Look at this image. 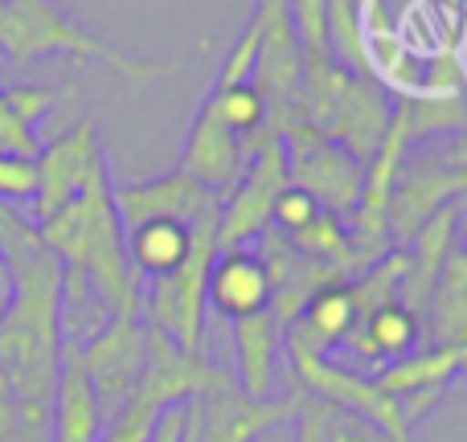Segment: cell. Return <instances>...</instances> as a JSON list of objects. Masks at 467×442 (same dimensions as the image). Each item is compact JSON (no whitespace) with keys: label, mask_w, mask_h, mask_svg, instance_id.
Masks as SVG:
<instances>
[{"label":"cell","mask_w":467,"mask_h":442,"mask_svg":"<svg viewBox=\"0 0 467 442\" xmlns=\"http://www.w3.org/2000/svg\"><path fill=\"white\" fill-rule=\"evenodd\" d=\"M37 238L66 271H78L90 283L95 299L111 315L119 312L140 315V287H144V279L136 274L128 246H123V225L115 218L107 169L95 172V180L62 213L41 221Z\"/></svg>","instance_id":"obj_1"},{"label":"cell","mask_w":467,"mask_h":442,"mask_svg":"<svg viewBox=\"0 0 467 442\" xmlns=\"http://www.w3.org/2000/svg\"><path fill=\"white\" fill-rule=\"evenodd\" d=\"M0 54L16 66L41 62V57L103 62L131 82H152L177 70V62H144V57L123 54L119 46L74 21L57 0H0Z\"/></svg>","instance_id":"obj_2"},{"label":"cell","mask_w":467,"mask_h":442,"mask_svg":"<svg viewBox=\"0 0 467 442\" xmlns=\"http://www.w3.org/2000/svg\"><path fill=\"white\" fill-rule=\"evenodd\" d=\"M283 353H287V369L304 394L365 418L373 430L386 435V442H410V427H406V418H402V402L389 397L373 377L337 365L324 348L307 344L299 332H283Z\"/></svg>","instance_id":"obj_3"},{"label":"cell","mask_w":467,"mask_h":442,"mask_svg":"<svg viewBox=\"0 0 467 442\" xmlns=\"http://www.w3.org/2000/svg\"><path fill=\"white\" fill-rule=\"evenodd\" d=\"M283 148H287V185L307 193L324 213H357L365 189V169L345 152L340 144L324 139L304 115L283 128Z\"/></svg>","instance_id":"obj_4"},{"label":"cell","mask_w":467,"mask_h":442,"mask_svg":"<svg viewBox=\"0 0 467 442\" xmlns=\"http://www.w3.org/2000/svg\"><path fill=\"white\" fill-rule=\"evenodd\" d=\"M78 353H82V369H87L90 385H95L99 410H103V418H115L136 397V385L144 377L148 365L144 320L131 312L111 315L87 344H78Z\"/></svg>","instance_id":"obj_5"},{"label":"cell","mask_w":467,"mask_h":442,"mask_svg":"<svg viewBox=\"0 0 467 442\" xmlns=\"http://www.w3.org/2000/svg\"><path fill=\"white\" fill-rule=\"evenodd\" d=\"M111 205L123 233L144 221H181L189 230L205 221H222V193L197 185L181 169L169 177L140 180V185H111Z\"/></svg>","instance_id":"obj_6"},{"label":"cell","mask_w":467,"mask_h":442,"mask_svg":"<svg viewBox=\"0 0 467 442\" xmlns=\"http://www.w3.org/2000/svg\"><path fill=\"white\" fill-rule=\"evenodd\" d=\"M103 144L90 119H82L74 131L57 136L54 144H46L37 152V193L29 201V221H49L54 213H62L82 189L95 180V172H103Z\"/></svg>","instance_id":"obj_7"},{"label":"cell","mask_w":467,"mask_h":442,"mask_svg":"<svg viewBox=\"0 0 467 442\" xmlns=\"http://www.w3.org/2000/svg\"><path fill=\"white\" fill-rule=\"evenodd\" d=\"M283 189H287V148H283V139H266L250 156L246 177L226 193L230 201L222 205L218 250H238L250 238L271 230L275 201H279Z\"/></svg>","instance_id":"obj_8"},{"label":"cell","mask_w":467,"mask_h":442,"mask_svg":"<svg viewBox=\"0 0 467 442\" xmlns=\"http://www.w3.org/2000/svg\"><path fill=\"white\" fill-rule=\"evenodd\" d=\"M304 389H291L287 397H250L238 385L218 389L189 402V418L197 427V442H263L283 430V422L296 418V406Z\"/></svg>","instance_id":"obj_9"},{"label":"cell","mask_w":467,"mask_h":442,"mask_svg":"<svg viewBox=\"0 0 467 442\" xmlns=\"http://www.w3.org/2000/svg\"><path fill=\"white\" fill-rule=\"evenodd\" d=\"M467 193V148H455L451 160H431V164H410L398 169L394 193L386 205V230L389 238L410 242L451 197Z\"/></svg>","instance_id":"obj_10"},{"label":"cell","mask_w":467,"mask_h":442,"mask_svg":"<svg viewBox=\"0 0 467 442\" xmlns=\"http://www.w3.org/2000/svg\"><path fill=\"white\" fill-rule=\"evenodd\" d=\"M181 172L193 177L197 185L213 189V193H230L234 185L246 172L242 160V136L218 115V107L205 98L202 115L193 119L185 139V152H181Z\"/></svg>","instance_id":"obj_11"},{"label":"cell","mask_w":467,"mask_h":442,"mask_svg":"<svg viewBox=\"0 0 467 442\" xmlns=\"http://www.w3.org/2000/svg\"><path fill=\"white\" fill-rule=\"evenodd\" d=\"M107 418L99 410L95 385L82 369L78 344L62 340V361H57L54 402H49V442H99Z\"/></svg>","instance_id":"obj_12"},{"label":"cell","mask_w":467,"mask_h":442,"mask_svg":"<svg viewBox=\"0 0 467 442\" xmlns=\"http://www.w3.org/2000/svg\"><path fill=\"white\" fill-rule=\"evenodd\" d=\"M205 299H210L213 312L226 315L230 324L266 312V307H271V274H266L263 258L246 246L218 250V258H213V266H210Z\"/></svg>","instance_id":"obj_13"},{"label":"cell","mask_w":467,"mask_h":442,"mask_svg":"<svg viewBox=\"0 0 467 442\" xmlns=\"http://www.w3.org/2000/svg\"><path fill=\"white\" fill-rule=\"evenodd\" d=\"M467 344V250L451 246L443 258L439 283L431 291L427 320H422V348Z\"/></svg>","instance_id":"obj_14"},{"label":"cell","mask_w":467,"mask_h":442,"mask_svg":"<svg viewBox=\"0 0 467 442\" xmlns=\"http://www.w3.org/2000/svg\"><path fill=\"white\" fill-rule=\"evenodd\" d=\"M234 348H238V389L242 394L275 397L283 332H279V324L271 320V312L234 320Z\"/></svg>","instance_id":"obj_15"},{"label":"cell","mask_w":467,"mask_h":442,"mask_svg":"<svg viewBox=\"0 0 467 442\" xmlns=\"http://www.w3.org/2000/svg\"><path fill=\"white\" fill-rule=\"evenodd\" d=\"M123 246H128V258L140 279H161V274H172L189 258L193 230L181 221H144L123 233Z\"/></svg>","instance_id":"obj_16"},{"label":"cell","mask_w":467,"mask_h":442,"mask_svg":"<svg viewBox=\"0 0 467 442\" xmlns=\"http://www.w3.org/2000/svg\"><path fill=\"white\" fill-rule=\"evenodd\" d=\"M296 442H386L381 430H373L365 418L340 410L332 402L304 394L296 406Z\"/></svg>","instance_id":"obj_17"},{"label":"cell","mask_w":467,"mask_h":442,"mask_svg":"<svg viewBox=\"0 0 467 442\" xmlns=\"http://www.w3.org/2000/svg\"><path fill=\"white\" fill-rule=\"evenodd\" d=\"M348 328H353V295H348V283H340V287H324L287 332H299L307 344L332 353L348 336Z\"/></svg>","instance_id":"obj_18"},{"label":"cell","mask_w":467,"mask_h":442,"mask_svg":"<svg viewBox=\"0 0 467 442\" xmlns=\"http://www.w3.org/2000/svg\"><path fill=\"white\" fill-rule=\"evenodd\" d=\"M361 5L365 0H328V46L332 57H340V66L369 74V57H365L361 41Z\"/></svg>","instance_id":"obj_19"},{"label":"cell","mask_w":467,"mask_h":442,"mask_svg":"<svg viewBox=\"0 0 467 442\" xmlns=\"http://www.w3.org/2000/svg\"><path fill=\"white\" fill-rule=\"evenodd\" d=\"M210 103L218 107V115L230 123L234 131H238L242 139L258 136V128H263V119H266V103L258 98V90H254V87L210 90Z\"/></svg>","instance_id":"obj_20"},{"label":"cell","mask_w":467,"mask_h":442,"mask_svg":"<svg viewBox=\"0 0 467 442\" xmlns=\"http://www.w3.org/2000/svg\"><path fill=\"white\" fill-rule=\"evenodd\" d=\"M156 418H161V410H156V406L131 397V402L123 406L115 418H107V427H103V435H99V442H152Z\"/></svg>","instance_id":"obj_21"},{"label":"cell","mask_w":467,"mask_h":442,"mask_svg":"<svg viewBox=\"0 0 467 442\" xmlns=\"http://www.w3.org/2000/svg\"><path fill=\"white\" fill-rule=\"evenodd\" d=\"M33 193H37V156L25 160V156L0 152V201L21 205V201H33Z\"/></svg>","instance_id":"obj_22"},{"label":"cell","mask_w":467,"mask_h":442,"mask_svg":"<svg viewBox=\"0 0 467 442\" xmlns=\"http://www.w3.org/2000/svg\"><path fill=\"white\" fill-rule=\"evenodd\" d=\"M316 213H320V205H316L307 193H299V189L287 185L279 193V201H275V218L271 221H279V225H275L279 233H296V230H304Z\"/></svg>","instance_id":"obj_23"},{"label":"cell","mask_w":467,"mask_h":442,"mask_svg":"<svg viewBox=\"0 0 467 442\" xmlns=\"http://www.w3.org/2000/svg\"><path fill=\"white\" fill-rule=\"evenodd\" d=\"M8 303H13V271H8V258L0 250V315L8 312Z\"/></svg>","instance_id":"obj_24"},{"label":"cell","mask_w":467,"mask_h":442,"mask_svg":"<svg viewBox=\"0 0 467 442\" xmlns=\"http://www.w3.org/2000/svg\"><path fill=\"white\" fill-rule=\"evenodd\" d=\"M263 442H287V438H283V430H275V435H266Z\"/></svg>","instance_id":"obj_25"},{"label":"cell","mask_w":467,"mask_h":442,"mask_svg":"<svg viewBox=\"0 0 467 442\" xmlns=\"http://www.w3.org/2000/svg\"><path fill=\"white\" fill-rule=\"evenodd\" d=\"M463 233H467V225H463Z\"/></svg>","instance_id":"obj_26"}]
</instances>
